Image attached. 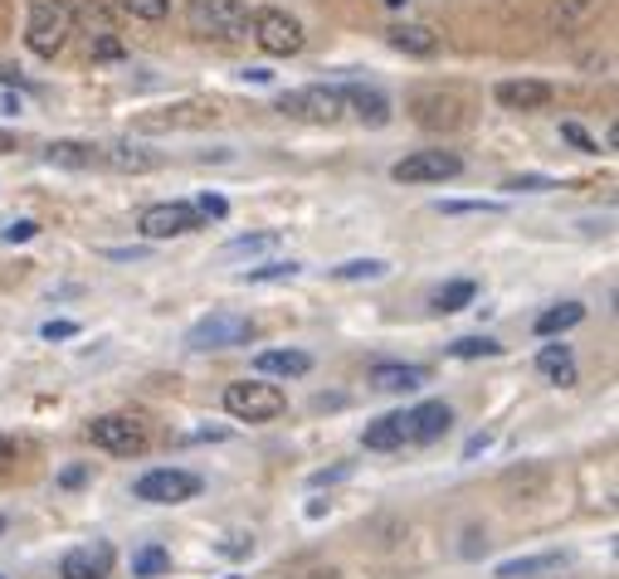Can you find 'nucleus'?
I'll use <instances>...</instances> for the list:
<instances>
[{
  "mask_svg": "<svg viewBox=\"0 0 619 579\" xmlns=\"http://www.w3.org/2000/svg\"><path fill=\"white\" fill-rule=\"evenodd\" d=\"M69 34H74V5L69 0H30L25 44L40 54V59H54V54L69 44Z\"/></svg>",
  "mask_w": 619,
  "mask_h": 579,
  "instance_id": "f257e3e1",
  "label": "nucleus"
},
{
  "mask_svg": "<svg viewBox=\"0 0 619 579\" xmlns=\"http://www.w3.org/2000/svg\"><path fill=\"white\" fill-rule=\"evenodd\" d=\"M186 20H190V34H200V40L230 44L250 34V10L240 0H190Z\"/></svg>",
  "mask_w": 619,
  "mask_h": 579,
  "instance_id": "f03ea898",
  "label": "nucleus"
},
{
  "mask_svg": "<svg viewBox=\"0 0 619 579\" xmlns=\"http://www.w3.org/2000/svg\"><path fill=\"white\" fill-rule=\"evenodd\" d=\"M224 409L234 419H244V424H268V419H278L288 409V394L268 380H234L224 385Z\"/></svg>",
  "mask_w": 619,
  "mask_h": 579,
  "instance_id": "7ed1b4c3",
  "label": "nucleus"
},
{
  "mask_svg": "<svg viewBox=\"0 0 619 579\" xmlns=\"http://www.w3.org/2000/svg\"><path fill=\"white\" fill-rule=\"evenodd\" d=\"M254 332H258L254 316H244V312H210V316H200V322L186 332V346L190 350H230V346H250Z\"/></svg>",
  "mask_w": 619,
  "mask_h": 579,
  "instance_id": "20e7f679",
  "label": "nucleus"
},
{
  "mask_svg": "<svg viewBox=\"0 0 619 579\" xmlns=\"http://www.w3.org/2000/svg\"><path fill=\"white\" fill-rule=\"evenodd\" d=\"M250 34H254L258 49L274 54V59H288V54L302 49V25L288 15V10H278V5L254 10V15H250Z\"/></svg>",
  "mask_w": 619,
  "mask_h": 579,
  "instance_id": "39448f33",
  "label": "nucleus"
},
{
  "mask_svg": "<svg viewBox=\"0 0 619 579\" xmlns=\"http://www.w3.org/2000/svg\"><path fill=\"white\" fill-rule=\"evenodd\" d=\"M137 502H156V506H181L190 497H200V477L186 468H152L137 477Z\"/></svg>",
  "mask_w": 619,
  "mask_h": 579,
  "instance_id": "423d86ee",
  "label": "nucleus"
},
{
  "mask_svg": "<svg viewBox=\"0 0 619 579\" xmlns=\"http://www.w3.org/2000/svg\"><path fill=\"white\" fill-rule=\"evenodd\" d=\"M88 438H93L103 453H118V458H137V453H146V424L132 414L93 419V424H88Z\"/></svg>",
  "mask_w": 619,
  "mask_h": 579,
  "instance_id": "0eeeda50",
  "label": "nucleus"
},
{
  "mask_svg": "<svg viewBox=\"0 0 619 579\" xmlns=\"http://www.w3.org/2000/svg\"><path fill=\"white\" fill-rule=\"evenodd\" d=\"M278 112H288V118H302V122H336L346 112V98L342 88H328V83H312V88H298V93H284L278 98Z\"/></svg>",
  "mask_w": 619,
  "mask_h": 579,
  "instance_id": "6e6552de",
  "label": "nucleus"
},
{
  "mask_svg": "<svg viewBox=\"0 0 619 579\" xmlns=\"http://www.w3.org/2000/svg\"><path fill=\"white\" fill-rule=\"evenodd\" d=\"M464 162H458L454 152H410L405 162L390 166V180H400V186H439V180H454Z\"/></svg>",
  "mask_w": 619,
  "mask_h": 579,
  "instance_id": "1a4fd4ad",
  "label": "nucleus"
},
{
  "mask_svg": "<svg viewBox=\"0 0 619 579\" xmlns=\"http://www.w3.org/2000/svg\"><path fill=\"white\" fill-rule=\"evenodd\" d=\"M200 230V210L186 200H166L142 210V234L146 238H176V234H196Z\"/></svg>",
  "mask_w": 619,
  "mask_h": 579,
  "instance_id": "9d476101",
  "label": "nucleus"
},
{
  "mask_svg": "<svg viewBox=\"0 0 619 579\" xmlns=\"http://www.w3.org/2000/svg\"><path fill=\"white\" fill-rule=\"evenodd\" d=\"M410 112H414V122L420 127H430V132H449V127H458V112H464V102H458L454 93H444V88H424V93H414L410 98Z\"/></svg>",
  "mask_w": 619,
  "mask_h": 579,
  "instance_id": "9b49d317",
  "label": "nucleus"
},
{
  "mask_svg": "<svg viewBox=\"0 0 619 579\" xmlns=\"http://www.w3.org/2000/svg\"><path fill=\"white\" fill-rule=\"evenodd\" d=\"M112 565H118V550L108 541H88V545H74L69 555L59 560V575L64 579H108Z\"/></svg>",
  "mask_w": 619,
  "mask_h": 579,
  "instance_id": "f8f14e48",
  "label": "nucleus"
},
{
  "mask_svg": "<svg viewBox=\"0 0 619 579\" xmlns=\"http://www.w3.org/2000/svg\"><path fill=\"white\" fill-rule=\"evenodd\" d=\"M449 424H454V409L449 404H414L410 414H400V428H405V443H434L449 434Z\"/></svg>",
  "mask_w": 619,
  "mask_h": 579,
  "instance_id": "ddd939ff",
  "label": "nucleus"
},
{
  "mask_svg": "<svg viewBox=\"0 0 619 579\" xmlns=\"http://www.w3.org/2000/svg\"><path fill=\"white\" fill-rule=\"evenodd\" d=\"M424 380H430L424 366H396V360L371 366V390H380V394H410V390H420Z\"/></svg>",
  "mask_w": 619,
  "mask_h": 579,
  "instance_id": "4468645a",
  "label": "nucleus"
},
{
  "mask_svg": "<svg viewBox=\"0 0 619 579\" xmlns=\"http://www.w3.org/2000/svg\"><path fill=\"white\" fill-rule=\"evenodd\" d=\"M342 98H346V108H352V118H356V122H366V127H386V122H390V98H386V93H376V88H366V83H346V88H342Z\"/></svg>",
  "mask_w": 619,
  "mask_h": 579,
  "instance_id": "2eb2a0df",
  "label": "nucleus"
},
{
  "mask_svg": "<svg viewBox=\"0 0 619 579\" xmlns=\"http://www.w3.org/2000/svg\"><path fill=\"white\" fill-rule=\"evenodd\" d=\"M220 112L206 108V102H181V108H166V112H152V118H142L137 127L142 132H166V127H206V122H215Z\"/></svg>",
  "mask_w": 619,
  "mask_h": 579,
  "instance_id": "dca6fc26",
  "label": "nucleus"
},
{
  "mask_svg": "<svg viewBox=\"0 0 619 579\" xmlns=\"http://www.w3.org/2000/svg\"><path fill=\"white\" fill-rule=\"evenodd\" d=\"M498 102L512 112H537L551 102V83H542V78H508V83H498Z\"/></svg>",
  "mask_w": 619,
  "mask_h": 579,
  "instance_id": "f3484780",
  "label": "nucleus"
},
{
  "mask_svg": "<svg viewBox=\"0 0 619 579\" xmlns=\"http://www.w3.org/2000/svg\"><path fill=\"white\" fill-rule=\"evenodd\" d=\"M258 375H284V380H302L312 370V356L308 350H258L254 360Z\"/></svg>",
  "mask_w": 619,
  "mask_h": 579,
  "instance_id": "a211bd4d",
  "label": "nucleus"
},
{
  "mask_svg": "<svg viewBox=\"0 0 619 579\" xmlns=\"http://www.w3.org/2000/svg\"><path fill=\"white\" fill-rule=\"evenodd\" d=\"M44 162L64 166V170H88V166L103 162V152H98L93 142H49L44 146Z\"/></svg>",
  "mask_w": 619,
  "mask_h": 579,
  "instance_id": "6ab92c4d",
  "label": "nucleus"
},
{
  "mask_svg": "<svg viewBox=\"0 0 619 579\" xmlns=\"http://www.w3.org/2000/svg\"><path fill=\"white\" fill-rule=\"evenodd\" d=\"M537 370L546 375L551 385H561V390H566V385H576V356H571V346H542L537 350Z\"/></svg>",
  "mask_w": 619,
  "mask_h": 579,
  "instance_id": "aec40b11",
  "label": "nucleus"
},
{
  "mask_svg": "<svg viewBox=\"0 0 619 579\" xmlns=\"http://www.w3.org/2000/svg\"><path fill=\"white\" fill-rule=\"evenodd\" d=\"M390 44H396L400 54H414V59H430L439 49V34L430 25H396L390 30Z\"/></svg>",
  "mask_w": 619,
  "mask_h": 579,
  "instance_id": "412c9836",
  "label": "nucleus"
},
{
  "mask_svg": "<svg viewBox=\"0 0 619 579\" xmlns=\"http://www.w3.org/2000/svg\"><path fill=\"white\" fill-rule=\"evenodd\" d=\"M362 443H366L371 453H396V448H405V428H400V414H380L376 424H366Z\"/></svg>",
  "mask_w": 619,
  "mask_h": 579,
  "instance_id": "4be33fe9",
  "label": "nucleus"
},
{
  "mask_svg": "<svg viewBox=\"0 0 619 579\" xmlns=\"http://www.w3.org/2000/svg\"><path fill=\"white\" fill-rule=\"evenodd\" d=\"M585 322V307L581 302H561V307H546L542 316H537V336H561L571 332V326Z\"/></svg>",
  "mask_w": 619,
  "mask_h": 579,
  "instance_id": "5701e85b",
  "label": "nucleus"
},
{
  "mask_svg": "<svg viewBox=\"0 0 619 579\" xmlns=\"http://www.w3.org/2000/svg\"><path fill=\"white\" fill-rule=\"evenodd\" d=\"M474 298H478V282L474 278H454V282H444V288L434 292V312H444V316L449 312H464Z\"/></svg>",
  "mask_w": 619,
  "mask_h": 579,
  "instance_id": "b1692460",
  "label": "nucleus"
},
{
  "mask_svg": "<svg viewBox=\"0 0 619 579\" xmlns=\"http://www.w3.org/2000/svg\"><path fill=\"white\" fill-rule=\"evenodd\" d=\"M103 162L112 170H132V176H137V170H152L156 166V156L142 152V146H132V142H118V146H108V152H103Z\"/></svg>",
  "mask_w": 619,
  "mask_h": 579,
  "instance_id": "393cba45",
  "label": "nucleus"
},
{
  "mask_svg": "<svg viewBox=\"0 0 619 579\" xmlns=\"http://www.w3.org/2000/svg\"><path fill=\"white\" fill-rule=\"evenodd\" d=\"M166 570H172V555H166L162 545H142V550L132 555V575L156 579V575H166Z\"/></svg>",
  "mask_w": 619,
  "mask_h": 579,
  "instance_id": "a878e982",
  "label": "nucleus"
},
{
  "mask_svg": "<svg viewBox=\"0 0 619 579\" xmlns=\"http://www.w3.org/2000/svg\"><path fill=\"white\" fill-rule=\"evenodd\" d=\"M449 356L458 360H478V356H502V346L493 336H458L454 346H449Z\"/></svg>",
  "mask_w": 619,
  "mask_h": 579,
  "instance_id": "bb28decb",
  "label": "nucleus"
},
{
  "mask_svg": "<svg viewBox=\"0 0 619 579\" xmlns=\"http://www.w3.org/2000/svg\"><path fill=\"white\" fill-rule=\"evenodd\" d=\"M561 555H532V560H508L498 565V579H517V575H537V570H556Z\"/></svg>",
  "mask_w": 619,
  "mask_h": 579,
  "instance_id": "cd10ccee",
  "label": "nucleus"
},
{
  "mask_svg": "<svg viewBox=\"0 0 619 579\" xmlns=\"http://www.w3.org/2000/svg\"><path fill=\"white\" fill-rule=\"evenodd\" d=\"M332 278H342V282H356V278H386V264H380V258H352V264L332 268Z\"/></svg>",
  "mask_w": 619,
  "mask_h": 579,
  "instance_id": "c85d7f7f",
  "label": "nucleus"
},
{
  "mask_svg": "<svg viewBox=\"0 0 619 579\" xmlns=\"http://www.w3.org/2000/svg\"><path fill=\"white\" fill-rule=\"evenodd\" d=\"M122 54H128V44H122L118 34H93V40H88V59L93 64H112V59H122Z\"/></svg>",
  "mask_w": 619,
  "mask_h": 579,
  "instance_id": "c756f323",
  "label": "nucleus"
},
{
  "mask_svg": "<svg viewBox=\"0 0 619 579\" xmlns=\"http://www.w3.org/2000/svg\"><path fill=\"white\" fill-rule=\"evenodd\" d=\"M274 244H278V234H244V238H230V244H224V254H230V258L264 254V248H274Z\"/></svg>",
  "mask_w": 619,
  "mask_h": 579,
  "instance_id": "7c9ffc66",
  "label": "nucleus"
},
{
  "mask_svg": "<svg viewBox=\"0 0 619 579\" xmlns=\"http://www.w3.org/2000/svg\"><path fill=\"white\" fill-rule=\"evenodd\" d=\"M122 10H128L132 20H166V5L172 0H118Z\"/></svg>",
  "mask_w": 619,
  "mask_h": 579,
  "instance_id": "2f4dec72",
  "label": "nucleus"
},
{
  "mask_svg": "<svg viewBox=\"0 0 619 579\" xmlns=\"http://www.w3.org/2000/svg\"><path fill=\"white\" fill-rule=\"evenodd\" d=\"M298 272V264H264V268H250V272H240V282H284Z\"/></svg>",
  "mask_w": 619,
  "mask_h": 579,
  "instance_id": "473e14b6",
  "label": "nucleus"
},
{
  "mask_svg": "<svg viewBox=\"0 0 619 579\" xmlns=\"http://www.w3.org/2000/svg\"><path fill=\"white\" fill-rule=\"evenodd\" d=\"M498 214V204H483V200H439V214Z\"/></svg>",
  "mask_w": 619,
  "mask_h": 579,
  "instance_id": "72a5a7b5",
  "label": "nucleus"
},
{
  "mask_svg": "<svg viewBox=\"0 0 619 579\" xmlns=\"http://www.w3.org/2000/svg\"><path fill=\"white\" fill-rule=\"evenodd\" d=\"M561 136H566L571 146H581V152H600V142H595L585 127H576V122H561Z\"/></svg>",
  "mask_w": 619,
  "mask_h": 579,
  "instance_id": "f704fd0d",
  "label": "nucleus"
},
{
  "mask_svg": "<svg viewBox=\"0 0 619 579\" xmlns=\"http://www.w3.org/2000/svg\"><path fill=\"white\" fill-rule=\"evenodd\" d=\"M196 210H200V220H224V214H230V204H224L220 196H200Z\"/></svg>",
  "mask_w": 619,
  "mask_h": 579,
  "instance_id": "c9c22d12",
  "label": "nucleus"
},
{
  "mask_svg": "<svg viewBox=\"0 0 619 579\" xmlns=\"http://www.w3.org/2000/svg\"><path fill=\"white\" fill-rule=\"evenodd\" d=\"M35 234H40L35 220H15V224L5 230V244H25V238H35Z\"/></svg>",
  "mask_w": 619,
  "mask_h": 579,
  "instance_id": "e433bc0d",
  "label": "nucleus"
},
{
  "mask_svg": "<svg viewBox=\"0 0 619 579\" xmlns=\"http://www.w3.org/2000/svg\"><path fill=\"white\" fill-rule=\"evenodd\" d=\"M69 336H78L74 322H44V341H69Z\"/></svg>",
  "mask_w": 619,
  "mask_h": 579,
  "instance_id": "4c0bfd02",
  "label": "nucleus"
},
{
  "mask_svg": "<svg viewBox=\"0 0 619 579\" xmlns=\"http://www.w3.org/2000/svg\"><path fill=\"white\" fill-rule=\"evenodd\" d=\"M546 186H551L546 176H512L508 180V190H546Z\"/></svg>",
  "mask_w": 619,
  "mask_h": 579,
  "instance_id": "58836bf2",
  "label": "nucleus"
},
{
  "mask_svg": "<svg viewBox=\"0 0 619 579\" xmlns=\"http://www.w3.org/2000/svg\"><path fill=\"white\" fill-rule=\"evenodd\" d=\"M15 458H20L15 438H0V472H5V468H15Z\"/></svg>",
  "mask_w": 619,
  "mask_h": 579,
  "instance_id": "ea45409f",
  "label": "nucleus"
},
{
  "mask_svg": "<svg viewBox=\"0 0 619 579\" xmlns=\"http://www.w3.org/2000/svg\"><path fill=\"white\" fill-rule=\"evenodd\" d=\"M483 448H488V434H474V438H468V448H464V453L474 458V453H483Z\"/></svg>",
  "mask_w": 619,
  "mask_h": 579,
  "instance_id": "a19ab883",
  "label": "nucleus"
},
{
  "mask_svg": "<svg viewBox=\"0 0 619 579\" xmlns=\"http://www.w3.org/2000/svg\"><path fill=\"white\" fill-rule=\"evenodd\" d=\"M556 5H561V10H576V15H581V10H590L595 0H556Z\"/></svg>",
  "mask_w": 619,
  "mask_h": 579,
  "instance_id": "79ce46f5",
  "label": "nucleus"
},
{
  "mask_svg": "<svg viewBox=\"0 0 619 579\" xmlns=\"http://www.w3.org/2000/svg\"><path fill=\"white\" fill-rule=\"evenodd\" d=\"M84 477H88L84 468H69V472H64V487H78V482H84Z\"/></svg>",
  "mask_w": 619,
  "mask_h": 579,
  "instance_id": "37998d69",
  "label": "nucleus"
},
{
  "mask_svg": "<svg viewBox=\"0 0 619 579\" xmlns=\"http://www.w3.org/2000/svg\"><path fill=\"white\" fill-rule=\"evenodd\" d=\"M10 146H15V136H5V132H0V152H10Z\"/></svg>",
  "mask_w": 619,
  "mask_h": 579,
  "instance_id": "c03bdc74",
  "label": "nucleus"
},
{
  "mask_svg": "<svg viewBox=\"0 0 619 579\" xmlns=\"http://www.w3.org/2000/svg\"><path fill=\"white\" fill-rule=\"evenodd\" d=\"M386 5H390V10H400V5H405V0H386Z\"/></svg>",
  "mask_w": 619,
  "mask_h": 579,
  "instance_id": "a18cd8bd",
  "label": "nucleus"
},
{
  "mask_svg": "<svg viewBox=\"0 0 619 579\" xmlns=\"http://www.w3.org/2000/svg\"><path fill=\"white\" fill-rule=\"evenodd\" d=\"M0 536H5V521H0Z\"/></svg>",
  "mask_w": 619,
  "mask_h": 579,
  "instance_id": "49530a36",
  "label": "nucleus"
},
{
  "mask_svg": "<svg viewBox=\"0 0 619 579\" xmlns=\"http://www.w3.org/2000/svg\"><path fill=\"white\" fill-rule=\"evenodd\" d=\"M0 579H5V575H0Z\"/></svg>",
  "mask_w": 619,
  "mask_h": 579,
  "instance_id": "de8ad7c7",
  "label": "nucleus"
}]
</instances>
